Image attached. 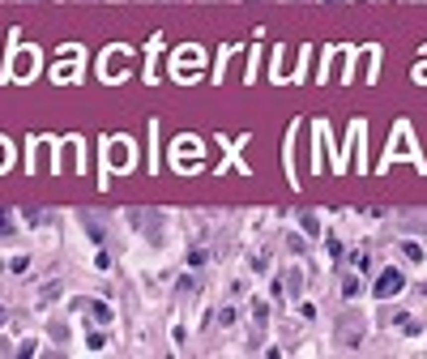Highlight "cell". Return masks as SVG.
Segmentation results:
<instances>
[{
  "instance_id": "cell-1",
  "label": "cell",
  "mask_w": 427,
  "mask_h": 359,
  "mask_svg": "<svg viewBox=\"0 0 427 359\" xmlns=\"http://www.w3.org/2000/svg\"><path fill=\"white\" fill-rule=\"evenodd\" d=\"M384 274H389V278H380V282H376V291H380V295H393L397 286H402V278H397V269H384Z\"/></svg>"
}]
</instances>
